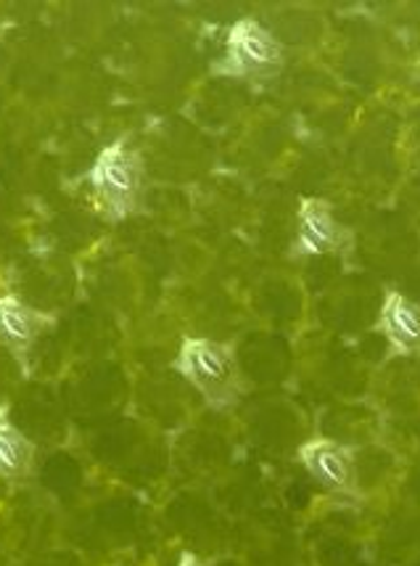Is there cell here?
<instances>
[{
  "label": "cell",
  "mask_w": 420,
  "mask_h": 566,
  "mask_svg": "<svg viewBox=\"0 0 420 566\" xmlns=\"http://www.w3.org/2000/svg\"><path fill=\"white\" fill-rule=\"evenodd\" d=\"M178 566H209V564L204 562V558L191 554V551H186V554H180Z\"/></svg>",
  "instance_id": "9c48e42d"
},
{
  "label": "cell",
  "mask_w": 420,
  "mask_h": 566,
  "mask_svg": "<svg viewBox=\"0 0 420 566\" xmlns=\"http://www.w3.org/2000/svg\"><path fill=\"white\" fill-rule=\"evenodd\" d=\"M175 374L204 397L214 410H225L241 400L243 376L233 345L209 336H186L172 363Z\"/></svg>",
  "instance_id": "6da1fadb"
},
{
  "label": "cell",
  "mask_w": 420,
  "mask_h": 566,
  "mask_svg": "<svg viewBox=\"0 0 420 566\" xmlns=\"http://www.w3.org/2000/svg\"><path fill=\"white\" fill-rule=\"evenodd\" d=\"M87 184L106 220L130 218L144 199V159L130 140L117 138L98 151L87 172Z\"/></svg>",
  "instance_id": "7a4b0ae2"
},
{
  "label": "cell",
  "mask_w": 420,
  "mask_h": 566,
  "mask_svg": "<svg viewBox=\"0 0 420 566\" xmlns=\"http://www.w3.org/2000/svg\"><path fill=\"white\" fill-rule=\"evenodd\" d=\"M51 326V313L32 307L19 294H0V347L22 357Z\"/></svg>",
  "instance_id": "8992f818"
},
{
  "label": "cell",
  "mask_w": 420,
  "mask_h": 566,
  "mask_svg": "<svg viewBox=\"0 0 420 566\" xmlns=\"http://www.w3.org/2000/svg\"><path fill=\"white\" fill-rule=\"evenodd\" d=\"M35 469V442L11 419V410L0 406V480L22 482Z\"/></svg>",
  "instance_id": "ba28073f"
},
{
  "label": "cell",
  "mask_w": 420,
  "mask_h": 566,
  "mask_svg": "<svg viewBox=\"0 0 420 566\" xmlns=\"http://www.w3.org/2000/svg\"><path fill=\"white\" fill-rule=\"evenodd\" d=\"M296 458L313 480L330 493H355V453L330 437H313L296 450Z\"/></svg>",
  "instance_id": "277c9868"
},
{
  "label": "cell",
  "mask_w": 420,
  "mask_h": 566,
  "mask_svg": "<svg viewBox=\"0 0 420 566\" xmlns=\"http://www.w3.org/2000/svg\"><path fill=\"white\" fill-rule=\"evenodd\" d=\"M376 328L399 355H412L420 349V305L397 289L384 294Z\"/></svg>",
  "instance_id": "52a82bcc"
},
{
  "label": "cell",
  "mask_w": 420,
  "mask_h": 566,
  "mask_svg": "<svg viewBox=\"0 0 420 566\" xmlns=\"http://www.w3.org/2000/svg\"><path fill=\"white\" fill-rule=\"evenodd\" d=\"M344 241V228L336 220L334 207L323 199H302L296 210L294 252L300 258H317V254L336 252Z\"/></svg>",
  "instance_id": "5b68a950"
},
{
  "label": "cell",
  "mask_w": 420,
  "mask_h": 566,
  "mask_svg": "<svg viewBox=\"0 0 420 566\" xmlns=\"http://www.w3.org/2000/svg\"><path fill=\"white\" fill-rule=\"evenodd\" d=\"M283 64V45L254 17H243L228 30L225 53L212 66L214 74L225 77H262Z\"/></svg>",
  "instance_id": "3957f363"
}]
</instances>
